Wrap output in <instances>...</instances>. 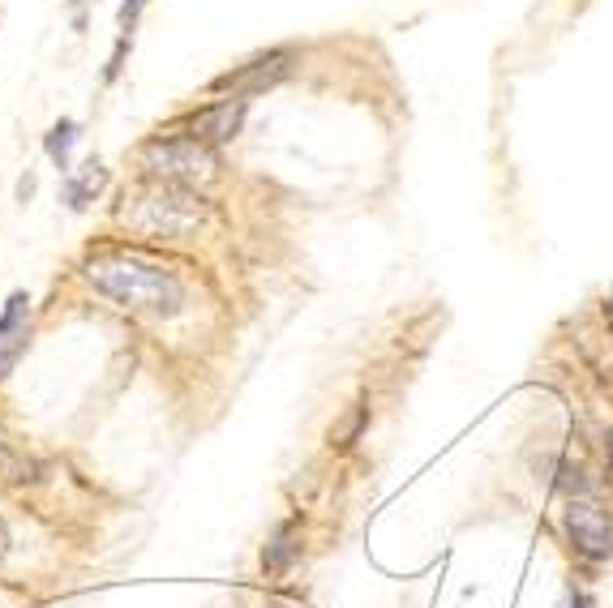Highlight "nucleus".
<instances>
[{
  "instance_id": "nucleus-13",
  "label": "nucleus",
  "mask_w": 613,
  "mask_h": 608,
  "mask_svg": "<svg viewBox=\"0 0 613 608\" xmlns=\"http://www.w3.org/2000/svg\"><path fill=\"white\" fill-rule=\"evenodd\" d=\"M4 553H9V527L0 519V561H4Z\"/></svg>"
},
{
  "instance_id": "nucleus-2",
  "label": "nucleus",
  "mask_w": 613,
  "mask_h": 608,
  "mask_svg": "<svg viewBox=\"0 0 613 608\" xmlns=\"http://www.w3.org/2000/svg\"><path fill=\"white\" fill-rule=\"evenodd\" d=\"M125 202L129 206L120 210V219L146 236H172L176 241V236H189L197 223L206 219V202L197 197V189H181L167 180H142Z\"/></svg>"
},
{
  "instance_id": "nucleus-3",
  "label": "nucleus",
  "mask_w": 613,
  "mask_h": 608,
  "mask_svg": "<svg viewBox=\"0 0 613 608\" xmlns=\"http://www.w3.org/2000/svg\"><path fill=\"white\" fill-rule=\"evenodd\" d=\"M142 167L150 180H167V185H181V189H206L215 176H220V159L211 146H202L197 138H150L142 141L138 150Z\"/></svg>"
},
{
  "instance_id": "nucleus-14",
  "label": "nucleus",
  "mask_w": 613,
  "mask_h": 608,
  "mask_svg": "<svg viewBox=\"0 0 613 608\" xmlns=\"http://www.w3.org/2000/svg\"><path fill=\"white\" fill-rule=\"evenodd\" d=\"M605 450H610V463H613V429H610V438H605Z\"/></svg>"
},
{
  "instance_id": "nucleus-1",
  "label": "nucleus",
  "mask_w": 613,
  "mask_h": 608,
  "mask_svg": "<svg viewBox=\"0 0 613 608\" xmlns=\"http://www.w3.org/2000/svg\"><path fill=\"white\" fill-rule=\"evenodd\" d=\"M82 275L95 292H104L108 301H116L129 313L172 317L185 304L181 278L172 275L167 266L142 262V257H129V253H95V257H86Z\"/></svg>"
},
{
  "instance_id": "nucleus-10",
  "label": "nucleus",
  "mask_w": 613,
  "mask_h": 608,
  "mask_svg": "<svg viewBox=\"0 0 613 608\" xmlns=\"http://www.w3.org/2000/svg\"><path fill=\"white\" fill-rule=\"evenodd\" d=\"M74 141H78V125H74V120H56L43 146H48V159H52L60 171H69V150H74Z\"/></svg>"
},
{
  "instance_id": "nucleus-9",
  "label": "nucleus",
  "mask_w": 613,
  "mask_h": 608,
  "mask_svg": "<svg viewBox=\"0 0 613 608\" xmlns=\"http://www.w3.org/2000/svg\"><path fill=\"white\" fill-rule=\"evenodd\" d=\"M104 180H108V171H104V167H99V164H86L82 176H74V180L65 185V202H69V206L78 210V206H86L90 197L104 189Z\"/></svg>"
},
{
  "instance_id": "nucleus-4",
  "label": "nucleus",
  "mask_w": 613,
  "mask_h": 608,
  "mask_svg": "<svg viewBox=\"0 0 613 608\" xmlns=\"http://www.w3.org/2000/svg\"><path fill=\"white\" fill-rule=\"evenodd\" d=\"M562 531H566L571 549H575L580 557H587V561H610L613 557V519L601 501L566 498Z\"/></svg>"
},
{
  "instance_id": "nucleus-11",
  "label": "nucleus",
  "mask_w": 613,
  "mask_h": 608,
  "mask_svg": "<svg viewBox=\"0 0 613 608\" xmlns=\"http://www.w3.org/2000/svg\"><path fill=\"white\" fill-rule=\"evenodd\" d=\"M142 4H146V0H125V4H120V22H134L142 13Z\"/></svg>"
},
{
  "instance_id": "nucleus-6",
  "label": "nucleus",
  "mask_w": 613,
  "mask_h": 608,
  "mask_svg": "<svg viewBox=\"0 0 613 608\" xmlns=\"http://www.w3.org/2000/svg\"><path fill=\"white\" fill-rule=\"evenodd\" d=\"M245 116H250V99H220V104H211V108L194 111L181 129L197 138L202 146H227V141L236 138L241 129H245Z\"/></svg>"
},
{
  "instance_id": "nucleus-12",
  "label": "nucleus",
  "mask_w": 613,
  "mask_h": 608,
  "mask_svg": "<svg viewBox=\"0 0 613 608\" xmlns=\"http://www.w3.org/2000/svg\"><path fill=\"white\" fill-rule=\"evenodd\" d=\"M562 608H587V600L580 596V591H566V605Z\"/></svg>"
},
{
  "instance_id": "nucleus-7",
  "label": "nucleus",
  "mask_w": 613,
  "mask_h": 608,
  "mask_svg": "<svg viewBox=\"0 0 613 608\" xmlns=\"http://www.w3.org/2000/svg\"><path fill=\"white\" fill-rule=\"evenodd\" d=\"M27 317H30L27 292H13L9 304H4V313H0V377L9 373V364L27 347Z\"/></svg>"
},
{
  "instance_id": "nucleus-5",
  "label": "nucleus",
  "mask_w": 613,
  "mask_h": 608,
  "mask_svg": "<svg viewBox=\"0 0 613 608\" xmlns=\"http://www.w3.org/2000/svg\"><path fill=\"white\" fill-rule=\"evenodd\" d=\"M292 69H296V52H292V48H275V52L253 56L241 69L215 78V90H220V95H232V99H253V95H262V90L283 82Z\"/></svg>"
},
{
  "instance_id": "nucleus-8",
  "label": "nucleus",
  "mask_w": 613,
  "mask_h": 608,
  "mask_svg": "<svg viewBox=\"0 0 613 608\" xmlns=\"http://www.w3.org/2000/svg\"><path fill=\"white\" fill-rule=\"evenodd\" d=\"M296 561H301V527L279 523L275 536H271V540H266V549H262V570H266L271 579H283Z\"/></svg>"
}]
</instances>
